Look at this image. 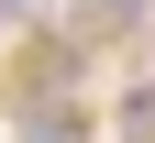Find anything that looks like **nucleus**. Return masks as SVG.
Wrapping results in <instances>:
<instances>
[{"mask_svg": "<svg viewBox=\"0 0 155 143\" xmlns=\"http://www.w3.org/2000/svg\"><path fill=\"white\" fill-rule=\"evenodd\" d=\"M144 0H89V33H111V22H133Z\"/></svg>", "mask_w": 155, "mask_h": 143, "instance_id": "2", "label": "nucleus"}, {"mask_svg": "<svg viewBox=\"0 0 155 143\" xmlns=\"http://www.w3.org/2000/svg\"><path fill=\"white\" fill-rule=\"evenodd\" d=\"M22 143H78V110H22Z\"/></svg>", "mask_w": 155, "mask_h": 143, "instance_id": "1", "label": "nucleus"}]
</instances>
